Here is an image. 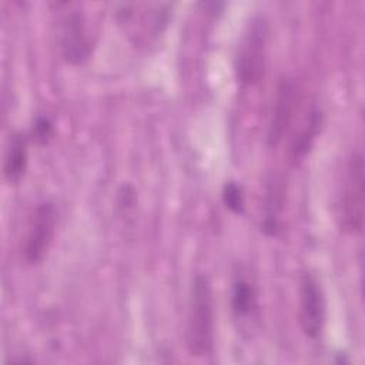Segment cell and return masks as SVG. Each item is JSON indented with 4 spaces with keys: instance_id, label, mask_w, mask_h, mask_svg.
I'll use <instances>...</instances> for the list:
<instances>
[{
    "instance_id": "cell-12",
    "label": "cell",
    "mask_w": 365,
    "mask_h": 365,
    "mask_svg": "<svg viewBox=\"0 0 365 365\" xmlns=\"http://www.w3.org/2000/svg\"><path fill=\"white\" fill-rule=\"evenodd\" d=\"M224 205L234 214H242L245 208V195L241 185L235 181H227L222 187Z\"/></svg>"
},
{
    "instance_id": "cell-2",
    "label": "cell",
    "mask_w": 365,
    "mask_h": 365,
    "mask_svg": "<svg viewBox=\"0 0 365 365\" xmlns=\"http://www.w3.org/2000/svg\"><path fill=\"white\" fill-rule=\"evenodd\" d=\"M267 21L255 16L242 33L234 60V71L240 84L254 86L262 78L267 60Z\"/></svg>"
},
{
    "instance_id": "cell-3",
    "label": "cell",
    "mask_w": 365,
    "mask_h": 365,
    "mask_svg": "<svg viewBox=\"0 0 365 365\" xmlns=\"http://www.w3.org/2000/svg\"><path fill=\"white\" fill-rule=\"evenodd\" d=\"M364 157L352 153L346 161L338 201V220L345 232L358 234L364 227Z\"/></svg>"
},
{
    "instance_id": "cell-5",
    "label": "cell",
    "mask_w": 365,
    "mask_h": 365,
    "mask_svg": "<svg viewBox=\"0 0 365 365\" xmlns=\"http://www.w3.org/2000/svg\"><path fill=\"white\" fill-rule=\"evenodd\" d=\"M299 324L311 339L321 338L327 321V302L318 278L307 271L299 278Z\"/></svg>"
},
{
    "instance_id": "cell-8",
    "label": "cell",
    "mask_w": 365,
    "mask_h": 365,
    "mask_svg": "<svg viewBox=\"0 0 365 365\" xmlns=\"http://www.w3.org/2000/svg\"><path fill=\"white\" fill-rule=\"evenodd\" d=\"M297 101V87L289 78H282L277 88L275 103L272 107V114L268 125L267 140L271 147H275L284 137L295 108Z\"/></svg>"
},
{
    "instance_id": "cell-1",
    "label": "cell",
    "mask_w": 365,
    "mask_h": 365,
    "mask_svg": "<svg viewBox=\"0 0 365 365\" xmlns=\"http://www.w3.org/2000/svg\"><path fill=\"white\" fill-rule=\"evenodd\" d=\"M215 322L212 288L207 275L197 274L192 279L185 341L192 356L210 355L214 349Z\"/></svg>"
},
{
    "instance_id": "cell-13",
    "label": "cell",
    "mask_w": 365,
    "mask_h": 365,
    "mask_svg": "<svg viewBox=\"0 0 365 365\" xmlns=\"http://www.w3.org/2000/svg\"><path fill=\"white\" fill-rule=\"evenodd\" d=\"M54 128L53 123L48 117L46 115H38L31 127V137L38 143V144H47L48 140L53 137Z\"/></svg>"
},
{
    "instance_id": "cell-9",
    "label": "cell",
    "mask_w": 365,
    "mask_h": 365,
    "mask_svg": "<svg viewBox=\"0 0 365 365\" xmlns=\"http://www.w3.org/2000/svg\"><path fill=\"white\" fill-rule=\"evenodd\" d=\"M29 164L27 138L21 133L10 135L3 161V174L10 184H17L24 177Z\"/></svg>"
},
{
    "instance_id": "cell-6",
    "label": "cell",
    "mask_w": 365,
    "mask_h": 365,
    "mask_svg": "<svg viewBox=\"0 0 365 365\" xmlns=\"http://www.w3.org/2000/svg\"><path fill=\"white\" fill-rule=\"evenodd\" d=\"M57 37L61 54L68 63L81 64L90 57L91 38L81 11L70 10L61 17Z\"/></svg>"
},
{
    "instance_id": "cell-7",
    "label": "cell",
    "mask_w": 365,
    "mask_h": 365,
    "mask_svg": "<svg viewBox=\"0 0 365 365\" xmlns=\"http://www.w3.org/2000/svg\"><path fill=\"white\" fill-rule=\"evenodd\" d=\"M230 304L238 332L251 336L259 319L258 292L254 282L242 274H237L232 279Z\"/></svg>"
},
{
    "instance_id": "cell-11",
    "label": "cell",
    "mask_w": 365,
    "mask_h": 365,
    "mask_svg": "<svg viewBox=\"0 0 365 365\" xmlns=\"http://www.w3.org/2000/svg\"><path fill=\"white\" fill-rule=\"evenodd\" d=\"M282 208V190L279 184L274 180L268 190L265 198V215L262 221V230L268 235H275L279 230V211Z\"/></svg>"
},
{
    "instance_id": "cell-4",
    "label": "cell",
    "mask_w": 365,
    "mask_h": 365,
    "mask_svg": "<svg viewBox=\"0 0 365 365\" xmlns=\"http://www.w3.org/2000/svg\"><path fill=\"white\" fill-rule=\"evenodd\" d=\"M57 211L51 201H41L36 205L27 227L21 248L26 262L34 265L46 257L56 232Z\"/></svg>"
},
{
    "instance_id": "cell-10",
    "label": "cell",
    "mask_w": 365,
    "mask_h": 365,
    "mask_svg": "<svg viewBox=\"0 0 365 365\" xmlns=\"http://www.w3.org/2000/svg\"><path fill=\"white\" fill-rule=\"evenodd\" d=\"M321 123H322L321 111L318 108H312L307 115L304 127L301 128L299 134L295 137V140L292 143L291 153H292L294 160H298V158L304 157L309 151V148L312 147L314 140L317 138Z\"/></svg>"
}]
</instances>
